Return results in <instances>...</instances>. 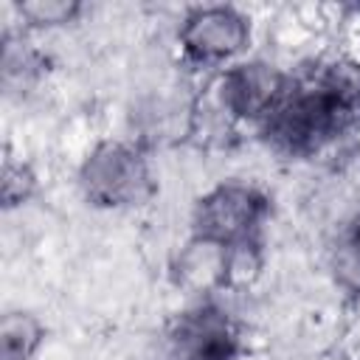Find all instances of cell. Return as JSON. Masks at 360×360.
Masks as SVG:
<instances>
[{"instance_id": "1", "label": "cell", "mask_w": 360, "mask_h": 360, "mask_svg": "<svg viewBox=\"0 0 360 360\" xmlns=\"http://www.w3.org/2000/svg\"><path fill=\"white\" fill-rule=\"evenodd\" d=\"M84 186L93 200L107 205H124L141 200L149 191V174L143 160L132 149L121 143H107L96 149L87 160Z\"/></svg>"}, {"instance_id": "2", "label": "cell", "mask_w": 360, "mask_h": 360, "mask_svg": "<svg viewBox=\"0 0 360 360\" xmlns=\"http://www.w3.org/2000/svg\"><path fill=\"white\" fill-rule=\"evenodd\" d=\"M259 214H262V200L250 188L228 186V188H217L211 197L202 200L197 222L202 239L225 245L242 239L253 228Z\"/></svg>"}, {"instance_id": "3", "label": "cell", "mask_w": 360, "mask_h": 360, "mask_svg": "<svg viewBox=\"0 0 360 360\" xmlns=\"http://www.w3.org/2000/svg\"><path fill=\"white\" fill-rule=\"evenodd\" d=\"M245 22L228 8H208L188 20L186 25V45L202 59H219L228 53H236L245 42Z\"/></svg>"}, {"instance_id": "4", "label": "cell", "mask_w": 360, "mask_h": 360, "mask_svg": "<svg viewBox=\"0 0 360 360\" xmlns=\"http://www.w3.org/2000/svg\"><path fill=\"white\" fill-rule=\"evenodd\" d=\"M228 326L214 312H197L183 321L177 335V346L188 360H219L228 352Z\"/></svg>"}, {"instance_id": "5", "label": "cell", "mask_w": 360, "mask_h": 360, "mask_svg": "<svg viewBox=\"0 0 360 360\" xmlns=\"http://www.w3.org/2000/svg\"><path fill=\"white\" fill-rule=\"evenodd\" d=\"M276 93V76L262 65L242 68L228 76L225 82V101L236 112H256L262 110Z\"/></svg>"}, {"instance_id": "6", "label": "cell", "mask_w": 360, "mask_h": 360, "mask_svg": "<svg viewBox=\"0 0 360 360\" xmlns=\"http://www.w3.org/2000/svg\"><path fill=\"white\" fill-rule=\"evenodd\" d=\"M39 343V326L31 315H6L0 326L3 360H25Z\"/></svg>"}, {"instance_id": "7", "label": "cell", "mask_w": 360, "mask_h": 360, "mask_svg": "<svg viewBox=\"0 0 360 360\" xmlns=\"http://www.w3.org/2000/svg\"><path fill=\"white\" fill-rule=\"evenodd\" d=\"M335 273H338V278H340L346 287L360 290V239L343 242V245L338 248Z\"/></svg>"}, {"instance_id": "8", "label": "cell", "mask_w": 360, "mask_h": 360, "mask_svg": "<svg viewBox=\"0 0 360 360\" xmlns=\"http://www.w3.org/2000/svg\"><path fill=\"white\" fill-rule=\"evenodd\" d=\"M25 11L28 14H39V20H45V22H51L56 14H68L65 6H25Z\"/></svg>"}]
</instances>
